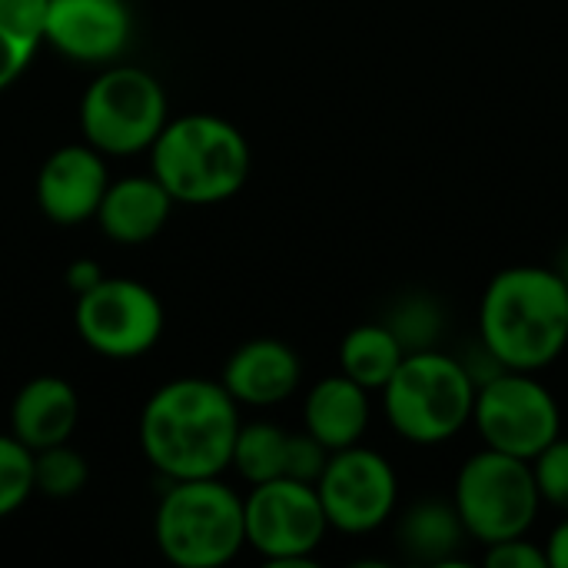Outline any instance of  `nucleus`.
Segmentation results:
<instances>
[{"label": "nucleus", "mask_w": 568, "mask_h": 568, "mask_svg": "<svg viewBox=\"0 0 568 568\" xmlns=\"http://www.w3.org/2000/svg\"><path fill=\"white\" fill-rule=\"evenodd\" d=\"M236 399L223 383L186 376L160 386L140 416V446L156 473L176 479H210L230 469L240 436Z\"/></svg>", "instance_id": "nucleus-1"}, {"label": "nucleus", "mask_w": 568, "mask_h": 568, "mask_svg": "<svg viewBox=\"0 0 568 568\" xmlns=\"http://www.w3.org/2000/svg\"><path fill=\"white\" fill-rule=\"evenodd\" d=\"M479 333L499 369L532 373L568 343V283L542 266H513L493 276L479 306Z\"/></svg>", "instance_id": "nucleus-2"}, {"label": "nucleus", "mask_w": 568, "mask_h": 568, "mask_svg": "<svg viewBox=\"0 0 568 568\" xmlns=\"http://www.w3.org/2000/svg\"><path fill=\"white\" fill-rule=\"evenodd\" d=\"M153 176L186 206H213L236 196L250 176V143L223 116L186 113L166 120L150 146Z\"/></svg>", "instance_id": "nucleus-3"}, {"label": "nucleus", "mask_w": 568, "mask_h": 568, "mask_svg": "<svg viewBox=\"0 0 568 568\" xmlns=\"http://www.w3.org/2000/svg\"><path fill=\"white\" fill-rule=\"evenodd\" d=\"M153 536L166 562L180 568H220L246 546L243 499L236 489L210 479H176L160 506Z\"/></svg>", "instance_id": "nucleus-4"}, {"label": "nucleus", "mask_w": 568, "mask_h": 568, "mask_svg": "<svg viewBox=\"0 0 568 568\" xmlns=\"http://www.w3.org/2000/svg\"><path fill=\"white\" fill-rule=\"evenodd\" d=\"M383 393L393 429L419 446L453 439L473 419L476 406L473 373L459 359L433 349L406 353Z\"/></svg>", "instance_id": "nucleus-5"}, {"label": "nucleus", "mask_w": 568, "mask_h": 568, "mask_svg": "<svg viewBox=\"0 0 568 568\" xmlns=\"http://www.w3.org/2000/svg\"><path fill=\"white\" fill-rule=\"evenodd\" d=\"M170 120L163 83L133 63L106 67L80 100L83 140L103 156H130L153 146Z\"/></svg>", "instance_id": "nucleus-6"}, {"label": "nucleus", "mask_w": 568, "mask_h": 568, "mask_svg": "<svg viewBox=\"0 0 568 568\" xmlns=\"http://www.w3.org/2000/svg\"><path fill=\"white\" fill-rule=\"evenodd\" d=\"M453 506L466 526V536L486 546L526 536L539 513L532 463L499 449L473 456L456 476Z\"/></svg>", "instance_id": "nucleus-7"}, {"label": "nucleus", "mask_w": 568, "mask_h": 568, "mask_svg": "<svg viewBox=\"0 0 568 568\" xmlns=\"http://www.w3.org/2000/svg\"><path fill=\"white\" fill-rule=\"evenodd\" d=\"M473 419L489 449L536 459L552 439H559V406L552 393L529 373L503 369L476 386Z\"/></svg>", "instance_id": "nucleus-8"}, {"label": "nucleus", "mask_w": 568, "mask_h": 568, "mask_svg": "<svg viewBox=\"0 0 568 568\" xmlns=\"http://www.w3.org/2000/svg\"><path fill=\"white\" fill-rule=\"evenodd\" d=\"M77 333L106 359H136L163 336L160 296L123 276H103L90 293L77 296Z\"/></svg>", "instance_id": "nucleus-9"}, {"label": "nucleus", "mask_w": 568, "mask_h": 568, "mask_svg": "<svg viewBox=\"0 0 568 568\" xmlns=\"http://www.w3.org/2000/svg\"><path fill=\"white\" fill-rule=\"evenodd\" d=\"M246 546L276 566H300L320 549L329 523L316 486L296 479H270L243 499Z\"/></svg>", "instance_id": "nucleus-10"}, {"label": "nucleus", "mask_w": 568, "mask_h": 568, "mask_svg": "<svg viewBox=\"0 0 568 568\" xmlns=\"http://www.w3.org/2000/svg\"><path fill=\"white\" fill-rule=\"evenodd\" d=\"M316 493L333 529L363 536L393 516L399 486L393 466L379 453L356 443L329 453V463L316 479Z\"/></svg>", "instance_id": "nucleus-11"}, {"label": "nucleus", "mask_w": 568, "mask_h": 568, "mask_svg": "<svg viewBox=\"0 0 568 568\" xmlns=\"http://www.w3.org/2000/svg\"><path fill=\"white\" fill-rule=\"evenodd\" d=\"M133 33L123 0H47L43 43L77 63H113Z\"/></svg>", "instance_id": "nucleus-12"}, {"label": "nucleus", "mask_w": 568, "mask_h": 568, "mask_svg": "<svg viewBox=\"0 0 568 568\" xmlns=\"http://www.w3.org/2000/svg\"><path fill=\"white\" fill-rule=\"evenodd\" d=\"M110 186L103 153L90 143H70L53 150L37 173V206L57 226H77L97 216V206Z\"/></svg>", "instance_id": "nucleus-13"}, {"label": "nucleus", "mask_w": 568, "mask_h": 568, "mask_svg": "<svg viewBox=\"0 0 568 568\" xmlns=\"http://www.w3.org/2000/svg\"><path fill=\"white\" fill-rule=\"evenodd\" d=\"M303 376L296 349L280 339H250L223 366V389L236 406H276L296 393Z\"/></svg>", "instance_id": "nucleus-14"}, {"label": "nucleus", "mask_w": 568, "mask_h": 568, "mask_svg": "<svg viewBox=\"0 0 568 568\" xmlns=\"http://www.w3.org/2000/svg\"><path fill=\"white\" fill-rule=\"evenodd\" d=\"M77 423H80V396L60 376L30 379L10 406V436H17L33 453L70 443Z\"/></svg>", "instance_id": "nucleus-15"}, {"label": "nucleus", "mask_w": 568, "mask_h": 568, "mask_svg": "<svg viewBox=\"0 0 568 568\" xmlns=\"http://www.w3.org/2000/svg\"><path fill=\"white\" fill-rule=\"evenodd\" d=\"M170 210L173 196L163 190L156 176H126L106 186L93 220L113 243L136 246L153 240L166 226Z\"/></svg>", "instance_id": "nucleus-16"}, {"label": "nucleus", "mask_w": 568, "mask_h": 568, "mask_svg": "<svg viewBox=\"0 0 568 568\" xmlns=\"http://www.w3.org/2000/svg\"><path fill=\"white\" fill-rule=\"evenodd\" d=\"M306 433L320 439L329 453L356 446L369 423V399L349 376H326L306 396Z\"/></svg>", "instance_id": "nucleus-17"}, {"label": "nucleus", "mask_w": 568, "mask_h": 568, "mask_svg": "<svg viewBox=\"0 0 568 568\" xmlns=\"http://www.w3.org/2000/svg\"><path fill=\"white\" fill-rule=\"evenodd\" d=\"M403 359H406V349H403V343L396 339V333L386 323L356 326V329L346 333V339L339 346L343 376L359 383L366 393L383 389L393 379V373L399 369Z\"/></svg>", "instance_id": "nucleus-18"}, {"label": "nucleus", "mask_w": 568, "mask_h": 568, "mask_svg": "<svg viewBox=\"0 0 568 568\" xmlns=\"http://www.w3.org/2000/svg\"><path fill=\"white\" fill-rule=\"evenodd\" d=\"M47 0H0V93L20 80L43 47Z\"/></svg>", "instance_id": "nucleus-19"}, {"label": "nucleus", "mask_w": 568, "mask_h": 568, "mask_svg": "<svg viewBox=\"0 0 568 568\" xmlns=\"http://www.w3.org/2000/svg\"><path fill=\"white\" fill-rule=\"evenodd\" d=\"M463 519L449 503H419L399 523V542L409 556L426 562H446L463 542Z\"/></svg>", "instance_id": "nucleus-20"}, {"label": "nucleus", "mask_w": 568, "mask_h": 568, "mask_svg": "<svg viewBox=\"0 0 568 568\" xmlns=\"http://www.w3.org/2000/svg\"><path fill=\"white\" fill-rule=\"evenodd\" d=\"M286 446H290V433L280 429V426H273V423L240 426V436H236L230 466L250 486H260V483H270V479H283Z\"/></svg>", "instance_id": "nucleus-21"}, {"label": "nucleus", "mask_w": 568, "mask_h": 568, "mask_svg": "<svg viewBox=\"0 0 568 568\" xmlns=\"http://www.w3.org/2000/svg\"><path fill=\"white\" fill-rule=\"evenodd\" d=\"M87 479L90 466L70 443L33 453V493L47 499H73L77 493H83Z\"/></svg>", "instance_id": "nucleus-22"}, {"label": "nucleus", "mask_w": 568, "mask_h": 568, "mask_svg": "<svg viewBox=\"0 0 568 568\" xmlns=\"http://www.w3.org/2000/svg\"><path fill=\"white\" fill-rule=\"evenodd\" d=\"M33 496V449L17 436H0V519L13 516Z\"/></svg>", "instance_id": "nucleus-23"}, {"label": "nucleus", "mask_w": 568, "mask_h": 568, "mask_svg": "<svg viewBox=\"0 0 568 568\" xmlns=\"http://www.w3.org/2000/svg\"><path fill=\"white\" fill-rule=\"evenodd\" d=\"M532 463L539 499L568 513V439H552Z\"/></svg>", "instance_id": "nucleus-24"}, {"label": "nucleus", "mask_w": 568, "mask_h": 568, "mask_svg": "<svg viewBox=\"0 0 568 568\" xmlns=\"http://www.w3.org/2000/svg\"><path fill=\"white\" fill-rule=\"evenodd\" d=\"M326 463H329V449H326L320 439H313L310 433H300V436H293V433H290L283 479H296V483H310V486H316V479L323 476Z\"/></svg>", "instance_id": "nucleus-25"}, {"label": "nucleus", "mask_w": 568, "mask_h": 568, "mask_svg": "<svg viewBox=\"0 0 568 568\" xmlns=\"http://www.w3.org/2000/svg\"><path fill=\"white\" fill-rule=\"evenodd\" d=\"M486 566L489 568H546L549 566V556H546V549H536L532 542H526L523 536H516V539L493 542V546H489V552H486Z\"/></svg>", "instance_id": "nucleus-26"}, {"label": "nucleus", "mask_w": 568, "mask_h": 568, "mask_svg": "<svg viewBox=\"0 0 568 568\" xmlns=\"http://www.w3.org/2000/svg\"><path fill=\"white\" fill-rule=\"evenodd\" d=\"M100 280H103V270H100L93 260H77V263H70V270H67V286H70L77 296L90 293Z\"/></svg>", "instance_id": "nucleus-27"}, {"label": "nucleus", "mask_w": 568, "mask_h": 568, "mask_svg": "<svg viewBox=\"0 0 568 568\" xmlns=\"http://www.w3.org/2000/svg\"><path fill=\"white\" fill-rule=\"evenodd\" d=\"M549 566L552 568H568V519L562 526H556L552 539H549Z\"/></svg>", "instance_id": "nucleus-28"}, {"label": "nucleus", "mask_w": 568, "mask_h": 568, "mask_svg": "<svg viewBox=\"0 0 568 568\" xmlns=\"http://www.w3.org/2000/svg\"><path fill=\"white\" fill-rule=\"evenodd\" d=\"M562 276H566V283H568V253H566V266H562Z\"/></svg>", "instance_id": "nucleus-29"}]
</instances>
